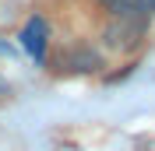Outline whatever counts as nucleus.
<instances>
[{
  "instance_id": "f257e3e1",
  "label": "nucleus",
  "mask_w": 155,
  "mask_h": 151,
  "mask_svg": "<svg viewBox=\"0 0 155 151\" xmlns=\"http://www.w3.org/2000/svg\"><path fill=\"white\" fill-rule=\"evenodd\" d=\"M145 32H148V14H109L102 39H106L109 49L127 53V49H137V46H141Z\"/></svg>"
},
{
  "instance_id": "f03ea898",
  "label": "nucleus",
  "mask_w": 155,
  "mask_h": 151,
  "mask_svg": "<svg viewBox=\"0 0 155 151\" xmlns=\"http://www.w3.org/2000/svg\"><path fill=\"white\" fill-rule=\"evenodd\" d=\"M46 42H49V25L42 14H32L28 21H25V28H21V46H25V53H28L35 63H42L46 60Z\"/></svg>"
}]
</instances>
